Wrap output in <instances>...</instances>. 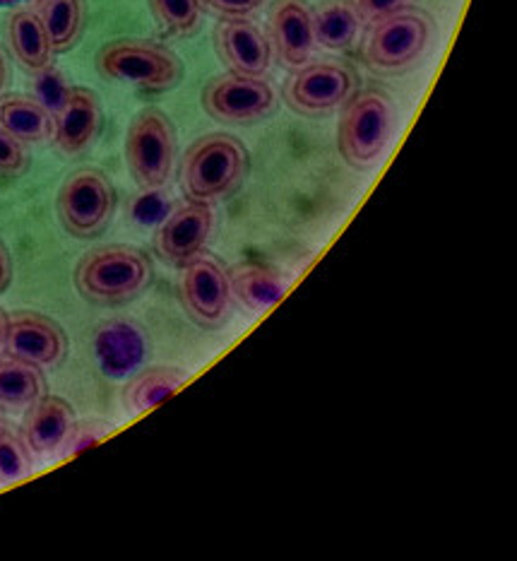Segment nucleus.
<instances>
[{
    "label": "nucleus",
    "mask_w": 517,
    "mask_h": 561,
    "mask_svg": "<svg viewBox=\"0 0 517 561\" xmlns=\"http://www.w3.org/2000/svg\"><path fill=\"white\" fill-rule=\"evenodd\" d=\"M152 263L140 249L104 247L84 255L76 267L80 295L96 304H123L150 285Z\"/></svg>",
    "instance_id": "1"
},
{
    "label": "nucleus",
    "mask_w": 517,
    "mask_h": 561,
    "mask_svg": "<svg viewBox=\"0 0 517 561\" xmlns=\"http://www.w3.org/2000/svg\"><path fill=\"white\" fill-rule=\"evenodd\" d=\"M395 133V104L380 90H364L340 116L337 148L344 162L356 169L374 167Z\"/></svg>",
    "instance_id": "2"
},
{
    "label": "nucleus",
    "mask_w": 517,
    "mask_h": 561,
    "mask_svg": "<svg viewBox=\"0 0 517 561\" xmlns=\"http://www.w3.org/2000/svg\"><path fill=\"white\" fill-rule=\"evenodd\" d=\"M96 70L106 80L128 82L147 92L171 90L183 78V64L174 51L142 39L108 42L96 54Z\"/></svg>",
    "instance_id": "3"
},
{
    "label": "nucleus",
    "mask_w": 517,
    "mask_h": 561,
    "mask_svg": "<svg viewBox=\"0 0 517 561\" xmlns=\"http://www.w3.org/2000/svg\"><path fill=\"white\" fill-rule=\"evenodd\" d=\"M245 167H249V152L243 142L212 133V136L195 140L183 157V188L193 201L207 203L221 198L241 184Z\"/></svg>",
    "instance_id": "4"
},
{
    "label": "nucleus",
    "mask_w": 517,
    "mask_h": 561,
    "mask_svg": "<svg viewBox=\"0 0 517 561\" xmlns=\"http://www.w3.org/2000/svg\"><path fill=\"white\" fill-rule=\"evenodd\" d=\"M126 162L142 191L162 188L174 172L176 133L164 112L142 108L130 121L126 136Z\"/></svg>",
    "instance_id": "5"
},
{
    "label": "nucleus",
    "mask_w": 517,
    "mask_h": 561,
    "mask_svg": "<svg viewBox=\"0 0 517 561\" xmlns=\"http://www.w3.org/2000/svg\"><path fill=\"white\" fill-rule=\"evenodd\" d=\"M428 42L430 18L416 8H402L371 22L364 56L378 70H404L422 58Z\"/></svg>",
    "instance_id": "6"
},
{
    "label": "nucleus",
    "mask_w": 517,
    "mask_h": 561,
    "mask_svg": "<svg viewBox=\"0 0 517 561\" xmlns=\"http://www.w3.org/2000/svg\"><path fill=\"white\" fill-rule=\"evenodd\" d=\"M114 207V186L100 169H80L70 174L58 191L60 222L78 239H90L104 231Z\"/></svg>",
    "instance_id": "7"
},
{
    "label": "nucleus",
    "mask_w": 517,
    "mask_h": 561,
    "mask_svg": "<svg viewBox=\"0 0 517 561\" xmlns=\"http://www.w3.org/2000/svg\"><path fill=\"white\" fill-rule=\"evenodd\" d=\"M356 88L354 72L325 60V64H306L285 84V100L294 112L306 116L328 114L349 100Z\"/></svg>",
    "instance_id": "8"
},
{
    "label": "nucleus",
    "mask_w": 517,
    "mask_h": 561,
    "mask_svg": "<svg viewBox=\"0 0 517 561\" xmlns=\"http://www.w3.org/2000/svg\"><path fill=\"white\" fill-rule=\"evenodd\" d=\"M205 112L225 124H253L275 108V90L263 78L221 76L203 92Z\"/></svg>",
    "instance_id": "9"
},
{
    "label": "nucleus",
    "mask_w": 517,
    "mask_h": 561,
    "mask_svg": "<svg viewBox=\"0 0 517 561\" xmlns=\"http://www.w3.org/2000/svg\"><path fill=\"white\" fill-rule=\"evenodd\" d=\"M3 350L8 357L51 367L66 355V335L42 313H15L5 321Z\"/></svg>",
    "instance_id": "10"
},
{
    "label": "nucleus",
    "mask_w": 517,
    "mask_h": 561,
    "mask_svg": "<svg viewBox=\"0 0 517 561\" xmlns=\"http://www.w3.org/2000/svg\"><path fill=\"white\" fill-rule=\"evenodd\" d=\"M181 299L195 321L219 325L231 299L227 273L215 261L193 259L181 277Z\"/></svg>",
    "instance_id": "11"
},
{
    "label": "nucleus",
    "mask_w": 517,
    "mask_h": 561,
    "mask_svg": "<svg viewBox=\"0 0 517 561\" xmlns=\"http://www.w3.org/2000/svg\"><path fill=\"white\" fill-rule=\"evenodd\" d=\"M212 222L215 215L203 201L179 207L159 227L157 251L174 265L191 263L205 249L209 234H212Z\"/></svg>",
    "instance_id": "12"
},
{
    "label": "nucleus",
    "mask_w": 517,
    "mask_h": 561,
    "mask_svg": "<svg viewBox=\"0 0 517 561\" xmlns=\"http://www.w3.org/2000/svg\"><path fill=\"white\" fill-rule=\"evenodd\" d=\"M267 30L282 66L301 68L309 64L315 36L311 8L306 5V0H275L269 8Z\"/></svg>",
    "instance_id": "13"
},
{
    "label": "nucleus",
    "mask_w": 517,
    "mask_h": 561,
    "mask_svg": "<svg viewBox=\"0 0 517 561\" xmlns=\"http://www.w3.org/2000/svg\"><path fill=\"white\" fill-rule=\"evenodd\" d=\"M102 128V104L88 88H70L66 102L54 114V142L60 152L80 154Z\"/></svg>",
    "instance_id": "14"
},
{
    "label": "nucleus",
    "mask_w": 517,
    "mask_h": 561,
    "mask_svg": "<svg viewBox=\"0 0 517 561\" xmlns=\"http://www.w3.org/2000/svg\"><path fill=\"white\" fill-rule=\"evenodd\" d=\"M217 48L231 72H239V76L263 78L273 60L267 36L245 18H229L219 24Z\"/></svg>",
    "instance_id": "15"
},
{
    "label": "nucleus",
    "mask_w": 517,
    "mask_h": 561,
    "mask_svg": "<svg viewBox=\"0 0 517 561\" xmlns=\"http://www.w3.org/2000/svg\"><path fill=\"white\" fill-rule=\"evenodd\" d=\"M76 424V412L70 402L58 396L36 398L22 422V438L36 456H56Z\"/></svg>",
    "instance_id": "16"
},
{
    "label": "nucleus",
    "mask_w": 517,
    "mask_h": 561,
    "mask_svg": "<svg viewBox=\"0 0 517 561\" xmlns=\"http://www.w3.org/2000/svg\"><path fill=\"white\" fill-rule=\"evenodd\" d=\"M0 130L22 145L54 138V114L34 96H0Z\"/></svg>",
    "instance_id": "17"
},
{
    "label": "nucleus",
    "mask_w": 517,
    "mask_h": 561,
    "mask_svg": "<svg viewBox=\"0 0 517 561\" xmlns=\"http://www.w3.org/2000/svg\"><path fill=\"white\" fill-rule=\"evenodd\" d=\"M227 277L231 295L253 313H265L287 295L285 275L263 265H237L231 267Z\"/></svg>",
    "instance_id": "18"
},
{
    "label": "nucleus",
    "mask_w": 517,
    "mask_h": 561,
    "mask_svg": "<svg viewBox=\"0 0 517 561\" xmlns=\"http://www.w3.org/2000/svg\"><path fill=\"white\" fill-rule=\"evenodd\" d=\"M8 42L12 54L20 60L22 68L32 72H39L51 66L54 48L48 42V34L42 24V18L36 15V10H15L8 18Z\"/></svg>",
    "instance_id": "19"
},
{
    "label": "nucleus",
    "mask_w": 517,
    "mask_h": 561,
    "mask_svg": "<svg viewBox=\"0 0 517 561\" xmlns=\"http://www.w3.org/2000/svg\"><path fill=\"white\" fill-rule=\"evenodd\" d=\"M145 357V340L138 328L108 323L96 333V359L108 376L130 374Z\"/></svg>",
    "instance_id": "20"
},
{
    "label": "nucleus",
    "mask_w": 517,
    "mask_h": 561,
    "mask_svg": "<svg viewBox=\"0 0 517 561\" xmlns=\"http://www.w3.org/2000/svg\"><path fill=\"white\" fill-rule=\"evenodd\" d=\"M313 36L315 44L330 51H344L356 42L361 27V18L356 15L349 0H325L313 12Z\"/></svg>",
    "instance_id": "21"
},
{
    "label": "nucleus",
    "mask_w": 517,
    "mask_h": 561,
    "mask_svg": "<svg viewBox=\"0 0 517 561\" xmlns=\"http://www.w3.org/2000/svg\"><path fill=\"white\" fill-rule=\"evenodd\" d=\"M36 15L51 42L54 54H64L78 44L84 27V0H39Z\"/></svg>",
    "instance_id": "22"
},
{
    "label": "nucleus",
    "mask_w": 517,
    "mask_h": 561,
    "mask_svg": "<svg viewBox=\"0 0 517 561\" xmlns=\"http://www.w3.org/2000/svg\"><path fill=\"white\" fill-rule=\"evenodd\" d=\"M183 381H186V371L176 367L145 369L123 390V400L133 414H140L174 396Z\"/></svg>",
    "instance_id": "23"
},
{
    "label": "nucleus",
    "mask_w": 517,
    "mask_h": 561,
    "mask_svg": "<svg viewBox=\"0 0 517 561\" xmlns=\"http://www.w3.org/2000/svg\"><path fill=\"white\" fill-rule=\"evenodd\" d=\"M46 393V381L36 364L15 357H0V405L30 408Z\"/></svg>",
    "instance_id": "24"
},
{
    "label": "nucleus",
    "mask_w": 517,
    "mask_h": 561,
    "mask_svg": "<svg viewBox=\"0 0 517 561\" xmlns=\"http://www.w3.org/2000/svg\"><path fill=\"white\" fill-rule=\"evenodd\" d=\"M150 8L157 22L176 36L193 34L203 15V0H150Z\"/></svg>",
    "instance_id": "25"
},
{
    "label": "nucleus",
    "mask_w": 517,
    "mask_h": 561,
    "mask_svg": "<svg viewBox=\"0 0 517 561\" xmlns=\"http://www.w3.org/2000/svg\"><path fill=\"white\" fill-rule=\"evenodd\" d=\"M32 468V450L24 438L10 430H0V484L27 478Z\"/></svg>",
    "instance_id": "26"
},
{
    "label": "nucleus",
    "mask_w": 517,
    "mask_h": 561,
    "mask_svg": "<svg viewBox=\"0 0 517 561\" xmlns=\"http://www.w3.org/2000/svg\"><path fill=\"white\" fill-rule=\"evenodd\" d=\"M111 432V424L108 422H100V420H88V422H76L72 424V430L66 438L64 448H60V456H78L82 450H88L90 446H94L96 442H102V438Z\"/></svg>",
    "instance_id": "27"
},
{
    "label": "nucleus",
    "mask_w": 517,
    "mask_h": 561,
    "mask_svg": "<svg viewBox=\"0 0 517 561\" xmlns=\"http://www.w3.org/2000/svg\"><path fill=\"white\" fill-rule=\"evenodd\" d=\"M68 84L64 82V76L60 72H56L51 66L39 70V78H36V100H39L48 112L56 114L60 104L66 102V94H68Z\"/></svg>",
    "instance_id": "28"
},
{
    "label": "nucleus",
    "mask_w": 517,
    "mask_h": 561,
    "mask_svg": "<svg viewBox=\"0 0 517 561\" xmlns=\"http://www.w3.org/2000/svg\"><path fill=\"white\" fill-rule=\"evenodd\" d=\"M30 157L24 145L0 130V176H20L27 172Z\"/></svg>",
    "instance_id": "29"
},
{
    "label": "nucleus",
    "mask_w": 517,
    "mask_h": 561,
    "mask_svg": "<svg viewBox=\"0 0 517 561\" xmlns=\"http://www.w3.org/2000/svg\"><path fill=\"white\" fill-rule=\"evenodd\" d=\"M349 3L354 5L356 15L361 18V22H376L380 18L390 15V12L407 8L412 0H349Z\"/></svg>",
    "instance_id": "30"
},
{
    "label": "nucleus",
    "mask_w": 517,
    "mask_h": 561,
    "mask_svg": "<svg viewBox=\"0 0 517 561\" xmlns=\"http://www.w3.org/2000/svg\"><path fill=\"white\" fill-rule=\"evenodd\" d=\"M203 3L225 18H249L265 0H203Z\"/></svg>",
    "instance_id": "31"
},
{
    "label": "nucleus",
    "mask_w": 517,
    "mask_h": 561,
    "mask_svg": "<svg viewBox=\"0 0 517 561\" xmlns=\"http://www.w3.org/2000/svg\"><path fill=\"white\" fill-rule=\"evenodd\" d=\"M12 283V261L5 249V243L0 241V291H5Z\"/></svg>",
    "instance_id": "32"
},
{
    "label": "nucleus",
    "mask_w": 517,
    "mask_h": 561,
    "mask_svg": "<svg viewBox=\"0 0 517 561\" xmlns=\"http://www.w3.org/2000/svg\"><path fill=\"white\" fill-rule=\"evenodd\" d=\"M8 82H10V66H8V56H5L3 48H0V96H3V92H5V88H8Z\"/></svg>",
    "instance_id": "33"
},
{
    "label": "nucleus",
    "mask_w": 517,
    "mask_h": 561,
    "mask_svg": "<svg viewBox=\"0 0 517 561\" xmlns=\"http://www.w3.org/2000/svg\"><path fill=\"white\" fill-rule=\"evenodd\" d=\"M5 321H8V316L0 311V347H3V335H5Z\"/></svg>",
    "instance_id": "34"
},
{
    "label": "nucleus",
    "mask_w": 517,
    "mask_h": 561,
    "mask_svg": "<svg viewBox=\"0 0 517 561\" xmlns=\"http://www.w3.org/2000/svg\"><path fill=\"white\" fill-rule=\"evenodd\" d=\"M34 3H39V0H34Z\"/></svg>",
    "instance_id": "35"
}]
</instances>
